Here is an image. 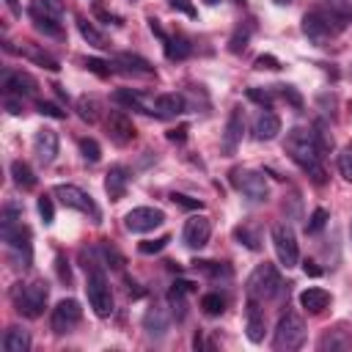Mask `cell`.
<instances>
[{"label": "cell", "mask_w": 352, "mask_h": 352, "mask_svg": "<svg viewBox=\"0 0 352 352\" xmlns=\"http://www.w3.org/2000/svg\"><path fill=\"white\" fill-rule=\"evenodd\" d=\"M286 154L292 157V162L311 176L314 184H324L327 182V173H324V165H322V148L316 143V135L314 129H302V126H294L289 135H286Z\"/></svg>", "instance_id": "obj_1"}, {"label": "cell", "mask_w": 352, "mask_h": 352, "mask_svg": "<svg viewBox=\"0 0 352 352\" xmlns=\"http://www.w3.org/2000/svg\"><path fill=\"white\" fill-rule=\"evenodd\" d=\"M0 234H3V242H6V248H8V256H11L14 267H30V261H33L30 231H28V226L22 223L16 206H6V209H3Z\"/></svg>", "instance_id": "obj_2"}, {"label": "cell", "mask_w": 352, "mask_h": 352, "mask_svg": "<svg viewBox=\"0 0 352 352\" xmlns=\"http://www.w3.org/2000/svg\"><path fill=\"white\" fill-rule=\"evenodd\" d=\"M346 25H349V22H346L341 14H336L333 8H327V6L311 8V11H305V16H302V33H305L314 44H324V41L336 38Z\"/></svg>", "instance_id": "obj_3"}, {"label": "cell", "mask_w": 352, "mask_h": 352, "mask_svg": "<svg viewBox=\"0 0 352 352\" xmlns=\"http://www.w3.org/2000/svg\"><path fill=\"white\" fill-rule=\"evenodd\" d=\"M85 294H88V305L94 308L96 316H110L113 314V294H110V286H107V278H104V270L99 267V261L88 258L85 261Z\"/></svg>", "instance_id": "obj_4"}, {"label": "cell", "mask_w": 352, "mask_h": 352, "mask_svg": "<svg viewBox=\"0 0 352 352\" xmlns=\"http://www.w3.org/2000/svg\"><path fill=\"white\" fill-rule=\"evenodd\" d=\"M47 297H50V286L41 283V280H33V283H16L11 289V300H14V308L28 316V319H36L44 314L47 308Z\"/></svg>", "instance_id": "obj_5"}, {"label": "cell", "mask_w": 352, "mask_h": 352, "mask_svg": "<svg viewBox=\"0 0 352 352\" xmlns=\"http://www.w3.org/2000/svg\"><path fill=\"white\" fill-rule=\"evenodd\" d=\"M280 275H278V270H275V264H270V261H264V264H258L253 272H250V278H248V286H245V294L248 297H256V300H270V297H275L278 292H280Z\"/></svg>", "instance_id": "obj_6"}, {"label": "cell", "mask_w": 352, "mask_h": 352, "mask_svg": "<svg viewBox=\"0 0 352 352\" xmlns=\"http://www.w3.org/2000/svg\"><path fill=\"white\" fill-rule=\"evenodd\" d=\"M231 184L250 201V204H264L270 198V187L261 170L253 168H234L231 170Z\"/></svg>", "instance_id": "obj_7"}, {"label": "cell", "mask_w": 352, "mask_h": 352, "mask_svg": "<svg viewBox=\"0 0 352 352\" xmlns=\"http://www.w3.org/2000/svg\"><path fill=\"white\" fill-rule=\"evenodd\" d=\"M305 344V324L297 314H283L278 319V327H275V336H272V346L278 352H292V349H300Z\"/></svg>", "instance_id": "obj_8"}, {"label": "cell", "mask_w": 352, "mask_h": 352, "mask_svg": "<svg viewBox=\"0 0 352 352\" xmlns=\"http://www.w3.org/2000/svg\"><path fill=\"white\" fill-rule=\"evenodd\" d=\"M36 28L47 36H60V19H63V0H30L28 6Z\"/></svg>", "instance_id": "obj_9"}, {"label": "cell", "mask_w": 352, "mask_h": 352, "mask_svg": "<svg viewBox=\"0 0 352 352\" xmlns=\"http://www.w3.org/2000/svg\"><path fill=\"white\" fill-rule=\"evenodd\" d=\"M270 236H272V248H275V253H278V261H280L286 270L297 267V261H300V248H297L294 228H292L289 223H275L272 231H270Z\"/></svg>", "instance_id": "obj_10"}, {"label": "cell", "mask_w": 352, "mask_h": 352, "mask_svg": "<svg viewBox=\"0 0 352 352\" xmlns=\"http://www.w3.org/2000/svg\"><path fill=\"white\" fill-rule=\"evenodd\" d=\"M52 195H55L66 209L91 214L94 223H99V209H96V204L91 201V195H88L85 190H80V187H74V184H58V187L52 190Z\"/></svg>", "instance_id": "obj_11"}, {"label": "cell", "mask_w": 352, "mask_h": 352, "mask_svg": "<svg viewBox=\"0 0 352 352\" xmlns=\"http://www.w3.org/2000/svg\"><path fill=\"white\" fill-rule=\"evenodd\" d=\"M165 223V212L157 209V206H135L124 214V226L126 231L132 234H146V231H154Z\"/></svg>", "instance_id": "obj_12"}, {"label": "cell", "mask_w": 352, "mask_h": 352, "mask_svg": "<svg viewBox=\"0 0 352 352\" xmlns=\"http://www.w3.org/2000/svg\"><path fill=\"white\" fill-rule=\"evenodd\" d=\"M80 319H82V308H80V302L72 300V297H66V300H60V302L52 308L50 327H52V333L63 336V333H72V330L80 324Z\"/></svg>", "instance_id": "obj_13"}, {"label": "cell", "mask_w": 352, "mask_h": 352, "mask_svg": "<svg viewBox=\"0 0 352 352\" xmlns=\"http://www.w3.org/2000/svg\"><path fill=\"white\" fill-rule=\"evenodd\" d=\"M135 124H132V118L124 113V110H110V116H107V135H110V140L116 143V146H126V143H132L135 140Z\"/></svg>", "instance_id": "obj_14"}, {"label": "cell", "mask_w": 352, "mask_h": 352, "mask_svg": "<svg viewBox=\"0 0 352 352\" xmlns=\"http://www.w3.org/2000/svg\"><path fill=\"white\" fill-rule=\"evenodd\" d=\"M182 236H184V245H187V248H192V250L204 248V245L209 242V236H212V223H209V217H204V214L190 217V220L184 223Z\"/></svg>", "instance_id": "obj_15"}, {"label": "cell", "mask_w": 352, "mask_h": 352, "mask_svg": "<svg viewBox=\"0 0 352 352\" xmlns=\"http://www.w3.org/2000/svg\"><path fill=\"white\" fill-rule=\"evenodd\" d=\"M264 330H267L264 311H261L256 297H248V302H245V333H248V338L253 344H261L264 341Z\"/></svg>", "instance_id": "obj_16"}, {"label": "cell", "mask_w": 352, "mask_h": 352, "mask_svg": "<svg viewBox=\"0 0 352 352\" xmlns=\"http://www.w3.org/2000/svg\"><path fill=\"white\" fill-rule=\"evenodd\" d=\"M38 88V82L28 74V72H14V69H6L3 72V91L6 96L16 94V96H33Z\"/></svg>", "instance_id": "obj_17"}, {"label": "cell", "mask_w": 352, "mask_h": 352, "mask_svg": "<svg viewBox=\"0 0 352 352\" xmlns=\"http://www.w3.org/2000/svg\"><path fill=\"white\" fill-rule=\"evenodd\" d=\"M58 146H60L58 143V132L50 129V126H41L36 132V138H33V151H36V160L41 165H50L58 157Z\"/></svg>", "instance_id": "obj_18"}, {"label": "cell", "mask_w": 352, "mask_h": 352, "mask_svg": "<svg viewBox=\"0 0 352 352\" xmlns=\"http://www.w3.org/2000/svg\"><path fill=\"white\" fill-rule=\"evenodd\" d=\"M242 132H245V116H242V107H234L226 118V129H223V154H234L239 140H242Z\"/></svg>", "instance_id": "obj_19"}, {"label": "cell", "mask_w": 352, "mask_h": 352, "mask_svg": "<svg viewBox=\"0 0 352 352\" xmlns=\"http://www.w3.org/2000/svg\"><path fill=\"white\" fill-rule=\"evenodd\" d=\"M250 132H253L256 140H272V138H278V132H280V118H278L272 110H264V107H261V110L256 113V118H253Z\"/></svg>", "instance_id": "obj_20"}, {"label": "cell", "mask_w": 352, "mask_h": 352, "mask_svg": "<svg viewBox=\"0 0 352 352\" xmlns=\"http://www.w3.org/2000/svg\"><path fill=\"white\" fill-rule=\"evenodd\" d=\"M113 102L126 107V110H138V113H146V116H154V99H146L143 94L132 91V88H118L113 94Z\"/></svg>", "instance_id": "obj_21"}, {"label": "cell", "mask_w": 352, "mask_h": 352, "mask_svg": "<svg viewBox=\"0 0 352 352\" xmlns=\"http://www.w3.org/2000/svg\"><path fill=\"white\" fill-rule=\"evenodd\" d=\"M126 187H129V170L124 165H113L104 176V192L110 195V201H118L126 195Z\"/></svg>", "instance_id": "obj_22"}, {"label": "cell", "mask_w": 352, "mask_h": 352, "mask_svg": "<svg viewBox=\"0 0 352 352\" xmlns=\"http://www.w3.org/2000/svg\"><path fill=\"white\" fill-rule=\"evenodd\" d=\"M16 52H19L22 58H28L30 63L41 66V69H50V72H58V69H60V66H58V60H55L47 50H41L38 44H33V41H22V44L16 47Z\"/></svg>", "instance_id": "obj_23"}, {"label": "cell", "mask_w": 352, "mask_h": 352, "mask_svg": "<svg viewBox=\"0 0 352 352\" xmlns=\"http://www.w3.org/2000/svg\"><path fill=\"white\" fill-rule=\"evenodd\" d=\"M184 113V99L179 94H160L154 96V116L157 118H173Z\"/></svg>", "instance_id": "obj_24"}, {"label": "cell", "mask_w": 352, "mask_h": 352, "mask_svg": "<svg viewBox=\"0 0 352 352\" xmlns=\"http://www.w3.org/2000/svg\"><path fill=\"white\" fill-rule=\"evenodd\" d=\"M116 63H118L126 74H143V77H151V74H154V66H151L146 58L132 55V52H121V55H116Z\"/></svg>", "instance_id": "obj_25"}, {"label": "cell", "mask_w": 352, "mask_h": 352, "mask_svg": "<svg viewBox=\"0 0 352 352\" xmlns=\"http://www.w3.org/2000/svg\"><path fill=\"white\" fill-rule=\"evenodd\" d=\"M300 305H302L308 314H322V311L330 305V294H327L324 289H319V286H311V289H305V292L300 294Z\"/></svg>", "instance_id": "obj_26"}, {"label": "cell", "mask_w": 352, "mask_h": 352, "mask_svg": "<svg viewBox=\"0 0 352 352\" xmlns=\"http://www.w3.org/2000/svg\"><path fill=\"white\" fill-rule=\"evenodd\" d=\"M143 327H146V333H148L151 338H162L165 330H168V314H165L162 308L151 305V308L146 311V316H143Z\"/></svg>", "instance_id": "obj_27"}, {"label": "cell", "mask_w": 352, "mask_h": 352, "mask_svg": "<svg viewBox=\"0 0 352 352\" xmlns=\"http://www.w3.org/2000/svg\"><path fill=\"white\" fill-rule=\"evenodd\" d=\"M0 344H3L6 352H28L30 349V336L22 327H8L3 333V341Z\"/></svg>", "instance_id": "obj_28"}, {"label": "cell", "mask_w": 352, "mask_h": 352, "mask_svg": "<svg viewBox=\"0 0 352 352\" xmlns=\"http://www.w3.org/2000/svg\"><path fill=\"white\" fill-rule=\"evenodd\" d=\"M192 270L195 272H201V275H206V278H212V280H226V278H231L234 275V270L226 264V261H206V258H201V261H192Z\"/></svg>", "instance_id": "obj_29"}, {"label": "cell", "mask_w": 352, "mask_h": 352, "mask_svg": "<svg viewBox=\"0 0 352 352\" xmlns=\"http://www.w3.org/2000/svg\"><path fill=\"white\" fill-rule=\"evenodd\" d=\"M11 176H14V184L22 187V190H33L36 187V176H33L30 165L22 162V160H14L11 162Z\"/></svg>", "instance_id": "obj_30"}, {"label": "cell", "mask_w": 352, "mask_h": 352, "mask_svg": "<svg viewBox=\"0 0 352 352\" xmlns=\"http://www.w3.org/2000/svg\"><path fill=\"white\" fill-rule=\"evenodd\" d=\"M77 30H80V36L91 44V47H96V50H104L107 47V38H104V33L102 30H96L88 19H77Z\"/></svg>", "instance_id": "obj_31"}, {"label": "cell", "mask_w": 352, "mask_h": 352, "mask_svg": "<svg viewBox=\"0 0 352 352\" xmlns=\"http://www.w3.org/2000/svg\"><path fill=\"white\" fill-rule=\"evenodd\" d=\"M77 110H80V118H82V121L96 124V121H99V110H102V104H99L96 96H80V99H77Z\"/></svg>", "instance_id": "obj_32"}, {"label": "cell", "mask_w": 352, "mask_h": 352, "mask_svg": "<svg viewBox=\"0 0 352 352\" xmlns=\"http://www.w3.org/2000/svg\"><path fill=\"white\" fill-rule=\"evenodd\" d=\"M201 311H204L206 316H220V314L226 311V297H223L220 292L204 294V297H201Z\"/></svg>", "instance_id": "obj_33"}, {"label": "cell", "mask_w": 352, "mask_h": 352, "mask_svg": "<svg viewBox=\"0 0 352 352\" xmlns=\"http://www.w3.org/2000/svg\"><path fill=\"white\" fill-rule=\"evenodd\" d=\"M162 44H165V55H168L170 60H182V58L190 55V44H187L184 38H170V36H165Z\"/></svg>", "instance_id": "obj_34"}, {"label": "cell", "mask_w": 352, "mask_h": 352, "mask_svg": "<svg viewBox=\"0 0 352 352\" xmlns=\"http://www.w3.org/2000/svg\"><path fill=\"white\" fill-rule=\"evenodd\" d=\"M234 236H236L242 245H248L250 250H258V242H261V239H258V231H256V228H250V226H236V228H234Z\"/></svg>", "instance_id": "obj_35"}, {"label": "cell", "mask_w": 352, "mask_h": 352, "mask_svg": "<svg viewBox=\"0 0 352 352\" xmlns=\"http://www.w3.org/2000/svg\"><path fill=\"white\" fill-rule=\"evenodd\" d=\"M80 154H82L85 162H99L102 148H99V143H96L94 138H82V140H80Z\"/></svg>", "instance_id": "obj_36"}, {"label": "cell", "mask_w": 352, "mask_h": 352, "mask_svg": "<svg viewBox=\"0 0 352 352\" xmlns=\"http://www.w3.org/2000/svg\"><path fill=\"white\" fill-rule=\"evenodd\" d=\"M324 223H327V209H314L311 217H308V223H305V231L308 234H316V231L324 228Z\"/></svg>", "instance_id": "obj_37"}, {"label": "cell", "mask_w": 352, "mask_h": 352, "mask_svg": "<svg viewBox=\"0 0 352 352\" xmlns=\"http://www.w3.org/2000/svg\"><path fill=\"white\" fill-rule=\"evenodd\" d=\"M170 242V236H160V239H146V242H140L138 245V250L140 253H146V256H151V253H160V250H165V245Z\"/></svg>", "instance_id": "obj_38"}, {"label": "cell", "mask_w": 352, "mask_h": 352, "mask_svg": "<svg viewBox=\"0 0 352 352\" xmlns=\"http://www.w3.org/2000/svg\"><path fill=\"white\" fill-rule=\"evenodd\" d=\"M170 201H173L176 206H182V209H201V206H204L198 198H190V195H184V192H173Z\"/></svg>", "instance_id": "obj_39"}, {"label": "cell", "mask_w": 352, "mask_h": 352, "mask_svg": "<svg viewBox=\"0 0 352 352\" xmlns=\"http://www.w3.org/2000/svg\"><path fill=\"white\" fill-rule=\"evenodd\" d=\"M85 66L94 72V74H99V77H110V66L104 63V60H99V58H85Z\"/></svg>", "instance_id": "obj_40"}, {"label": "cell", "mask_w": 352, "mask_h": 352, "mask_svg": "<svg viewBox=\"0 0 352 352\" xmlns=\"http://www.w3.org/2000/svg\"><path fill=\"white\" fill-rule=\"evenodd\" d=\"M38 214H41V220L50 226L52 223V217H55V209H52V201L47 198V195H41L38 198Z\"/></svg>", "instance_id": "obj_41"}, {"label": "cell", "mask_w": 352, "mask_h": 352, "mask_svg": "<svg viewBox=\"0 0 352 352\" xmlns=\"http://www.w3.org/2000/svg\"><path fill=\"white\" fill-rule=\"evenodd\" d=\"M245 44H248V30L236 28V33H234L231 41H228V50H231V52H239V50H245Z\"/></svg>", "instance_id": "obj_42"}, {"label": "cell", "mask_w": 352, "mask_h": 352, "mask_svg": "<svg viewBox=\"0 0 352 352\" xmlns=\"http://www.w3.org/2000/svg\"><path fill=\"white\" fill-rule=\"evenodd\" d=\"M338 173L352 182V154H338Z\"/></svg>", "instance_id": "obj_43"}, {"label": "cell", "mask_w": 352, "mask_h": 352, "mask_svg": "<svg viewBox=\"0 0 352 352\" xmlns=\"http://www.w3.org/2000/svg\"><path fill=\"white\" fill-rule=\"evenodd\" d=\"M38 113L41 116H52V118H66V113L52 102H38Z\"/></svg>", "instance_id": "obj_44"}, {"label": "cell", "mask_w": 352, "mask_h": 352, "mask_svg": "<svg viewBox=\"0 0 352 352\" xmlns=\"http://www.w3.org/2000/svg\"><path fill=\"white\" fill-rule=\"evenodd\" d=\"M248 99H253L258 104H270L272 102V94L270 91H258V88H248Z\"/></svg>", "instance_id": "obj_45"}, {"label": "cell", "mask_w": 352, "mask_h": 352, "mask_svg": "<svg viewBox=\"0 0 352 352\" xmlns=\"http://www.w3.org/2000/svg\"><path fill=\"white\" fill-rule=\"evenodd\" d=\"M280 94H283V99H289L294 107H302V99H300V94H297L292 85H280Z\"/></svg>", "instance_id": "obj_46"}, {"label": "cell", "mask_w": 352, "mask_h": 352, "mask_svg": "<svg viewBox=\"0 0 352 352\" xmlns=\"http://www.w3.org/2000/svg\"><path fill=\"white\" fill-rule=\"evenodd\" d=\"M55 264H58V278H60L63 283H69V280H72V272H69V261H66L63 256H58V258H55Z\"/></svg>", "instance_id": "obj_47"}, {"label": "cell", "mask_w": 352, "mask_h": 352, "mask_svg": "<svg viewBox=\"0 0 352 352\" xmlns=\"http://www.w3.org/2000/svg\"><path fill=\"white\" fill-rule=\"evenodd\" d=\"M256 66H258V69H280V60L272 58V55H261V58L256 60Z\"/></svg>", "instance_id": "obj_48"}, {"label": "cell", "mask_w": 352, "mask_h": 352, "mask_svg": "<svg viewBox=\"0 0 352 352\" xmlns=\"http://www.w3.org/2000/svg\"><path fill=\"white\" fill-rule=\"evenodd\" d=\"M170 6H173V8H182L187 16H195V8H192L187 0H170Z\"/></svg>", "instance_id": "obj_49"}, {"label": "cell", "mask_w": 352, "mask_h": 352, "mask_svg": "<svg viewBox=\"0 0 352 352\" xmlns=\"http://www.w3.org/2000/svg\"><path fill=\"white\" fill-rule=\"evenodd\" d=\"M168 138H170V140H184V129H173Z\"/></svg>", "instance_id": "obj_50"}, {"label": "cell", "mask_w": 352, "mask_h": 352, "mask_svg": "<svg viewBox=\"0 0 352 352\" xmlns=\"http://www.w3.org/2000/svg\"><path fill=\"white\" fill-rule=\"evenodd\" d=\"M305 272L308 275H319V267H314V261H305Z\"/></svg>", "instance_id": "obj_51"}, {"label": "cell", "mask_w": 352, "mask_h": 352, "mask_svg": "<svg viewBox=\"0 0 352 352\" xmlns=\"http://www.w3.org/2000/svg\"><path fill=\"white\" fill-rule=\"evenodd\" d=\"M6 6H8L14 14H19V6H16V0H6Z\"/></svg>", "instance_id": "obj_52"}, {"label": "cell", "mask_w": 352, "mask_h": 352, "mask_svg": "<svg viewBox=\"0 0 352 352\" xmlns=\"http://www.w3.org/2000/svg\"><path fill=\"white\" fill-rule=\"evenodd\" d=\"M275 6H289V3H294V0H272Z\"/></svg>", "instance_id": "obj_53"}, {"label": "cell", "mask_w": 352, "mask_h": 352, "mask_svg": "<svg viewBox=\"0 0 352 352\" xmlns=\"http://www.w3.org/2000/svg\"><path fill=\"white\" fill-rule=\"evenodd\" d=\"M204 3H206V6H217L220 0H204Z\"/></svg>", "instance_id": "obj_54"}, {"label": "cell", "mask_w": 352, "mask_h": 352, "mask_svg": "<svg viewBox=\"0 0 352 352\" xmlns=\"http://www.w3.org/2000/svg\"><path fill=\"white\" fill-rule=\"evenodd\" d=\"M349 236H352V223H349Z\"/></svg>", "instance_id": "obj_55"}]
</instances>
